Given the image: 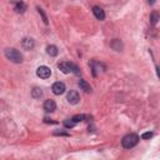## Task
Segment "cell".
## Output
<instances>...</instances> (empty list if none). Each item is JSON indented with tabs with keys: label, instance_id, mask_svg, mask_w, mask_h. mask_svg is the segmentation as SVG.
Instances as JSON below:
<instances>
[{
	"label": "cell",
	"instance_id": "cell-19",
	"mask_svg": "<svg viewBox=\"0 0 160 160\" xmlns=\"http://www.w3.org/2000/svg\"><path fill=\"white\" fill-rule=\"evenodd\" d=\"M152 136H153V133H150V131H149V133H144V134L142 135V139L147 140V139H150Z\"/></svg>",
	"mask_w": 160,
	"mask_h": 160
},
{
	"label": "cell",
	"instance_id": "cell-10",
	"mask_svg": "<svg viewBox=\"0 0 160 160\" xmlns=\"http://www.w3.org/2000/svg\"><path fill=\"white\" fill-rule=\"evenodd\" d=\"M79 86L81 88V90H84L85 93H90L91 91V86L85 81V80H79Z\"/></svg>",
	"mask_w": 160,
	"mask_h": 160
},
{
	"label": "cell",
	"instance_id": "cell-11",
	"mask_svg": "<svg viewBox=\"0 0 160 160\" xmlns=\"http://www.w3.org/2000/svg\"><path fill=\"white\" fill-rule=\"evenodd\" d=\"M14 9H15L16 13H24V11L26 10V4H25L24 1H18Z\"/></svg>",
	"mask_w": 160,
	"mask_h": 160
},
{
	"label": "cell",
	"instance_id": "cell-4",
	"mask_svg": "<svg viewBox=\"0 0 160 160\" xmlns=\"http://www.w3.org/2000/svg\"><path fill=\"white\" fill-rule=\"evenodd\" d=\"M67 99H68V101L70 103V104H78L79 100H80V95H79V93L76 90H70L68 93V95H67Z\"/></svg>",
	"mask_w": 160,
	"mask_h": 160
},
{
	"label": "cell",
	"instance_id": "cell-6",
	"mask_svg": "<svg viewBox=\"0 0 160 160\" xmlns=\"http://www.w3.org/2000/svg\"><path fill=\"white\" fill-rule=\"evenodd\" d=\"M55 109H56V103H55L54 100H51V99L45 100V103H44V110H45V111L53 113Z\"/></svg>",
	"mask_w": 160,
	"mask_h": 160
},
{
	"label": "cell",
	"instance_id": "cell-20",
	"mask_svg": "<svg viewBox=\"0 0 160 160\" xmlns=\"http://www.w3.org/2000/svg\"><path fill=\"white\" fill-rule=\"evenodd\" d=\"M38 10H39V13H40V15L43 16V20H44V23L45 24H48V19H46V16H45V14H44V11H43V9H38Z\"/></svg>",
	"mask_w": 160,
	"mask_h": 160
},
{
	"label": "cell",
	"instance_id": "cell-14",
	"mask_svg": "<svg viewBox=\"0 0 160 160\" xmlns=\"http://www.w3.org/2000/svg\"><path fill=\"white\" fill-rule=\"evenodd\" d=\"M46 53H48L50 56H56L58 55V48L55 45H49L46 48Z\"/></svg>",
	"mask_w": 160,
	"mask_h": 160
},
{
	"label": "cell",
	"instance_id": "cell-15",
	"mask_svg": "<svg viewBox=\"0 0 160 160\" xmlns=\"http://www.w3.org/2000/svg\"><path fill=\"white\" fill-rule=\"evenodd\" d=\"M160 19V16H159V14L156 13V11H153L152 13V15H150V23H152L153 25H155L158 23V20Z\"/></svg>",
	"mask_w": 160,
	"mask_h": 160
},
{
	"label": "cell",
	"instance_id": "cell-12",
	"mask_svg": "<svg viewBox=\"0 0 160 160\" xmlns=\"http://www.w3.org/2000/svg\"><path fill=\"white\" fill-rule=\"evenodd\" d=\"M59 69L62 70L64 74H68L72 72V69H70V63H60L59 64Z\"/></svg>",
	"mask_w": 160,
	"mask_h": 160
},
{
	"label": "cell",
	"instance_id": "cell-5",
	"mask_svg": "<svg viewBox=\"0 0 160 160\" xmlns=\"http://www.w3.org/2000/svg\"><path fill=\"white\" fill-rule=\"evenodd\" d=\"M51 90H53V93L55 94V95H62L63 93H65V90H67V88H65V84L64 83H55L53 88H51Z\"/></svg>",
	"mask_w": 160,
	"mask_h": 160
},
{
	"label": "cell",
	"instance_id": "cell-3",
	"mask_svg": "<svg viewBox=\"0 0 160 160\" xmlns=\"http://www.w3.org/2000/svg\"><path fill=\"white\" fill-rule=\"evenodd\" d=\"M36 75L41 79H48L51 75V70L48 67H39L36 70Z\"/></svg>",
	"mask_w": 160,
	"mask_h": 160
},
{
	"label": "cell",
	"instance_id": "cell-7",
	"mask_svg": "<svg viewBox=\"0 0 160 160\" xmlns=\"http://www.w3.org/2000/svg\"><path fill=\"white\" fill-rule=\"evenodd\" d=\"M93 13H94V15H95V18L99 19V20H104V19H105V13H104V10H103L101 8L94 6L93 8Z\"/></svg>",
	"mask_w": 160,
	"mask_h": 160
},
{
	"label": "cell",
	"instance_id": "cell-16",
	"mask_svg": "<svg viewBox=\"0 0 160 160\" xmlns=\"http://www.w3.org/2000/svg\"><path fill=\"white\" fill-rule=\"evenodd\" d=\"M89 116H86V115H75V116H73V120L75 121V123H79V121H84L85 119H88Z\"/></svg>",
	"mask_w": 160,
	"mask_h": 160
},
{
	"label": "cell",
	"instance_id": "cell-21",
	"mask_svg": "<svg viewBox=\"0 0 160 160\" xmlns=\"http://www.w3.org/2000/svg\"><path fill=\"white\" fill-rule=\"evenodd\" d=\"M148 1H149V4H150V5H153V4L155 3V0H148Z\"/></svg>",
	"mask_w": 160,
	"mask_h": 160
},
{
	"label": "cell",
	"instance_id": "cell-9",
	"mask_svg": "<svg viewBox=\"0 0 160 160\" xmlns=\"http://www.w3.org/2000/svg\"><path fill=\"white\" fill-rule=\"evenodd\" d=\"M110 46L114 50H116V51H121V49H123V44H121V41L120 40H118V39H114L110 43Z\"/></svg>",
	"mask_w": 160,
	"mask_h": 160
},
{
	"label": "cell",
	"instance_id": "cell-1",
	"mask_svg": "<svg viewBox=\"0 0 160 160\" xmlns=\"http://www.w3.org/2000/svg\"><path fill=\"white\" fill-rule=\"evenodd\" d=\"M138 143H139V136L136 134H134V133H130L128 135H125L123 138V140H121V144H123V147L125 149L134 148Z\"/></svg>",
	"mask_w": 160,
	"mask_h": 160
},
{
	"label": "cell",
	"instance_id": "cell-8",
	"mask_svg": "<svg viewBox=\"0 0 160 160\" xmlns=\"http://www.w3.org/2000/svg\"><path fill=\"white\" fill-rule=\"evenodd\" d=\"M21 46L25 50H31L34 48V40L30 39V38H25V39H23V41H21Z\"/></svg>",
	"mask_w": 160,
	"mask_h": 160
},
{
	"label": "cell",
	"instance_id": "cell-2",
	"mask_svg": "<svg viewBox=\"0 0 160 160\" xmlns=\"http://www.w3.org/2000/svg\"><path fill=\"white\" fill-rule=\"evenodd\" d=\"M5 56L10 60L11 63H15V64H19V63L23 62V55L20 54V51H18L14 48L5 49Z\"/></svg>",
	"mask_w": 160,
	"mask_h": 160
},
{
	"label": "cell",
	"instance_id": "cell-17",
	"mask_svg": "<svg viewBox=\"0 0 160 160\" xmlns=\"http://www.w3.org/2000/svg\"><path fill=\"white\" fill-rule=\"evenodd\" d=\"M70 69H72V72H73L74 74H76V75H79V74H80V70H79V68H78L75 64H73V63H70Z\"/></svg>",
	"mask_w": 160,
	"mask_h": 160
},
{
	"label": "cell",
	"instance_id": "cell-18",
	"mask_svg": "<svg viewBox=\"0 0 160 160\" xmlns=\"http://www.w3.org/2000/svg\"><path fill=\"white\" fill-rule=\"evenodd\" d=\"M75 124H76V123H75L73 119H72V120H65V121H64V125L67 126V128H73V126H75Z\"/></svg>",
	"mask_w": 160,
	"mask_h": 160
},
{
	"label": "cell",
	"instance_id": "cell-13",
	"mask_svg": "<svg viewBox=\"0 0 160 160\" xmlns=\"http://www.w3.org/2000/svg\"><path fill=\"white\" fill-rule=\"evenodd\" d=\"M41 95H43V90H41L40 88H34L31 90V96L34 99H40Z\"/></svg>",
	"mask_w": 160,
	"mask_h": 160
}]
</instances>
